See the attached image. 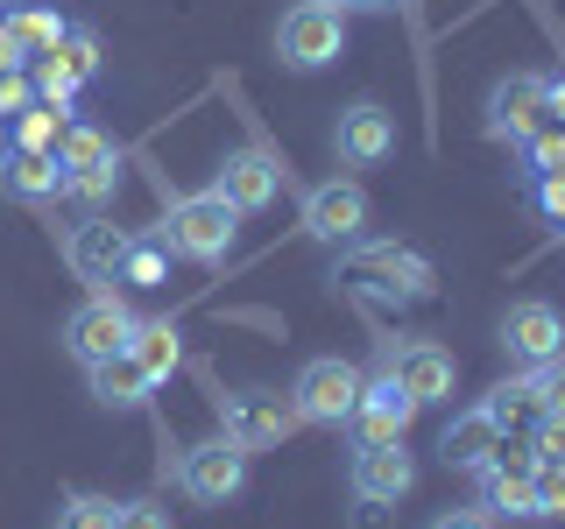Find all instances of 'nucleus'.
<instances>
[{"label": "nucleus", "mask_w": 565, "mask_h": 529, "mask_svg": "<svg viewBox=\"0 0 565 529\" xmlns=\"http://www.w3.org/2000/svg\"><path fill=\"white\" fill-rule=\"evenodd\" d=\"M332 282H347V290L375 296V304H424V296L438 290V269L424 255H411L403 240H347L340 261H332Z\"/></svg>", "instance_id": "nucleus-1"}, {"label": "nucleus", "mask_w": 565, "mask_h": 529, "mask_svg": "<svg viewBox=\"0 0 565 529\" xmlns=\"http://www.w3.org/2000/svg\"><path fill=\"white\" fill-rule=\"evenodd\" d=\"M163 247L177 261H199V269H220L226 255H234V240H241V212L220 198V191H184V198H170L163 212Z\"/></svg>", "instance_id": "nucleus-2"}, {"label": "nucleus", "mask_w": 565, "mask_h": 529, "mask_svg": "<svg viewBox=\"0 0 565 529\" xmlns=\"http://www.w3.org/2000/svg\"><path fill=\"white\" fill-rule=\"evenodd\" d=\"M361 388H367V375L353 360H340V353H318V360L297 367L290 410H297V423H326V431H340V423L361 410Z\"/></svg>", "instance_id": "nucleus-3"}, {"label": "nucleus", "mask_w": 565, "mask_h": 529, "mask_svg": "<svg viewBox=\"0 0 565 529\" xmlns=\"http://www.w3.org/2000/svg\"><path fill=\"white\" fill-rule=\"evenodd\" d=\"M276 57L282 71H326L347 57V14L332 0H297L276 22Z\"/></svg>", "instance_id": "nucleus-4"}, {"label": "nucleus", "mask_w": 565, "mask_h": 529, "mask_svg": "<svg viewBox=\"0 0 565 529\" xmlns=\"http://www.w3.org/2000/svg\"><path fill=\"white\" fill-rule=\"evenodd\" d=\"M57 163H64V198L106 205L120 191V141L106 134V128H93V120H64Z\"/></svg>", "instance_id": "nucleus-5"}, {"label": "nucleus", "mask_w": 565, "mask_h": 529, "mask_svg": "<svg viewBox=\"0 0 565 529\" xmlns=\"http://www.w3.org/2000/svg\"><path fill=\"white\" fill-rule=\"evenodd\" d=\"M247 466H255V452H241L234 438H199V445L177 452V487L191 494L199 508H226L247 494Z\"/></svg>", "instance_id": "nucleus-6"}, {"label": "nucleus", "mask_w": 565, "mask_h": 529, "mask_svg": "<svg viewBox=\"0 0 565 529\" xmlns=\"http://www.w3.org/2000/svg\"><path fill=\"white\" fill-rule=\"evenodd\" d=\"M473 481H481V508L494 522H537V445L530 438H502Z\"/></svg>", "instance_id": "nucleus-7"}, {"label": "nucleus", "mask_w": 565, "mask_h": 529, "mask_svg": "<svg viewBox=\"0 0 565 529\" xmlns=\"http://www.w3.org/2000/svg\"><path fill=\"white\" fill-rule=\"evenodd\" d=\"M367 191H361V176H326V184H311L305 191V205H297V226L318 240V247H347V240H361L367 234Z\"/></svg>", "instance_id": "nucleus-8"}, {"label": "nucleus", "mask_w": 565, "mask_h": 529, "mask_svg": "<svg viewBox=\"0 0 565 529\" xmlns=\"http://www.w3.org/2000/svg\"><path fill=\"white\" fill-rule=\"evenodd\" d=\"M128 339H135V311L120 304L114 290H93L78 311L64 317V332H57V346H64L78 367L106 360V353H128Z\"/></svg>", "instance_id": "nucleus-9"}, {"label": "nucleus", "mask_w": 565, "mask_h": 529, "mask_svg": "<svg viewBox=\"0 0 565 529\" xmlns=\"http://www.w3.org/2000/svg\"><path fill=\"white\" fill-rule=\"evenodd\" d=\"M494 346L516 367H552V360H565V311L544 304V296H516L502 311V325H494Z\"/></svg>", "instance_id": "nucleus-10"}, {"label": "nucleus", "mask_w": 565, "mask_h": 529, "mask_svg": "<svg viewBox=\"0 0 565 529\" xmlns=\"http://www.w3.org/2000/svg\"><path fill=\"white\" fill-rule=\"evenodd\" d=\"M220 431L234 438L241 452H276L282 438L297 431V410L276 388H234V396H220Z\"/></svg>", "instance_id": "nucleus-11"}, {"label": "nucleus", "mask_w": 565, "mask_h": 529, "mask_svg": "<svg viewBox=\"0 0 565 529\" xmlns=\"http://www.w3.org/2000/svg\"><path fill=\"white\" fill-rule=\"evenodd\" d=\"M481 128H488V141H509V149H523L537 128H552V120H544V71H509V78H494V93L481 106Z\"/></svg>", "instance_id": "nucleus-12"}, {"label": "nucleus", "mask_w": 565, "mask_h": 529, "mask_svg": "<svg viewBox=\"0 0 565 529\" xmlns=\"http://www.w3.org/2000/svg\"><path fill=\"white\" fill-rule=\"evenodd\" d=\"M347 487H353V501L361 508H396V501H411V487H417V452L403 445H353V466H347Z\"/></svg>", "instance_id": "nucleus-13"}, {"label": "nucleus", "mask_w": 565, "mask_h": 529, "mask_svg": "<svg viewBox=\"0 0 565 529\" xmlns=\"http://www.w3.org/2000/svg\"><path fill=\"white\" fill-rule=\"evenodd\" d=\"M205 191H220V198L234 205L241 219H247V212H269V205L282 198V163H276L269 149H255V141H241V149L220 155V170H212Z\"/></svg>", "instance_id": "nucleus-14"}, {"label": "nucleus", "mask_w": 565, "mask_h": 529, "mask_svg": "<svg viewBox=\"0 0 565 529\" xmlns=\"http://www.w3.org/2000/svg\"><path fill=\"white\" fill-rule=\"evenodd\" d=\"M382 375H396L403 388L417 396V410H431V402H452V381H459V360L438 339H388L382 346Z\"/></svg>", "instance_id": "nucleus-15"}, {"label": "nucleus", "mask_w": 565, "mask_h": 529, "mask_svg": "<svg viewBox=\"0 0 565 529\" xmlns=\"http://www.w3.org/2000/svg\"><path fill=\"white\" fill-rule=\"evenodd\" d=\"M332 155H340L347 170H375L396 155V114H388L382 99H353L340 106V120H332Z\"/></svg>", "instance_id": "nucleus-16"}, {"label": "nucleus", "mask_w": 565, "mask_h": 529, "mask_svg": "<svg viewBox=\"0 0 565 529\" xmlns=\"http://www.w3.org/2000/svg\"><path fill=\"white\" fill-rule=\"evenodd\" d=\"M411 423H417V396L396 375H375L361 388V410L347 417V431L353 445H396V438H411Z\"/></svg>", "instance_id": "nucleus-17"}, {"label": "nucleus", "mask_w": 565, "mask_h": 529, "mask_svg": "<svg viewBox=\"0 0 565 529\" xmlns=\"http://www.w3.org/2000/svg\"><path fill=\"white\" fill-rule=\"evenodd\" d=\"M128 240H135V234H120L106 212H85V219L64 234V261H71V276L93 282V290L120 282V255H128Z\"/></svg>", "instance_id": "nucleus-18"}, {"label": "nucleus", "mask_w": 565, "mask_h": 529, "mask_svg": "<svg viewBox=\"0 0 565 529\" xmlns=\"http://www.w3.org/2000/svg\"><path fill=\"white\" fill-rule=\"evenodd\" d=\"M494 445H502V431H494V417L473 402V410H452L446 417V431H438V466L446 473H481Z\"/></svg>", "instance_id": "nucleus-19"}, {"label": "nucleus", "mask_w": 565, "mask_h": 529, "mask_svg": "<svg viewBox=\"0 0 565 529\" xmlns=\"http://www.w3.org/2000/svg\"><path fill=\"white\" fill-rule=\"evenodd\" d=\"M481 410L494 417V431H502V438H530L544 417H552V410H544V381H537V367H523V375L494 381Z\"/></svg>", "instance_id": "nucleus-20"}, {"label": "nucleus", "mask_w": 565, "mask_h": 529, "mask_svg": "<svg viewBox=\"0 0 565 529\" xmlns=\"http://www.w3.org/2000/svg\"><path fill=\"white\" fill-rule=\"evenodd\" d=\"M0 191L8 198H22V205H50V198H64V163L57 155H43V149H0Z\"/></svg>", "instance_id": "nucleus-21"}, {"label": "nucleus", "mask_w": 565, "mask_h": 529, "mask_svg": "<svg viewBox=\"0 0 565 529\" xmlns=\"http://www.w3.org/2000/svg\"><path fill=\"white\" fill-rule=\"evenodd\" d=\"M85 388H93L99 410H141V402L156 396L149 367H141L135 353H106V360H93V367H85Z\"/></svg>", "instance_id": "nucleus-22"}, {"label": "nucleus", "mask_w": 565, "mask_h": 529, "mask_svg": "<svg viewBox=\"0 0 565 529\" xmlns=\"http://www.w3.org/2000/svg\"><path fill=\"white\" fill-rule=\"evenodd\" d=\"M128 353H135L141 367H149V381L163 388V381L177 375V353H184V346H177V317H135V339H128Z\"/></svg>", "instance_id": "nucleus-23"}, {"label": "nucleus", "mask_w": 565, "mask_h": 529, "mask_svg": "<svg viewBox=\"0 0 565 529\" xmlns=\"http://www.w3.org/2000/svg\"><path fill=\"white\" fill-rule=\"evenodd\" d=\"M163 276H170V247H163V234L128 240V255H120V282H128V290H156Z\"/></svg>", "instance_id": "nucleus-24"}, {"label": "nucleus", "mask_w": 565, "mask_h": 529, "mask_svg": "<svg viewBox=\"0 0 565 529\" xmlns=\"http://www.w3.org/2000/svg\"><path fill=\"white\" fill-rule=\"evenodd\" d=\"M114 494H64L57 516H50V529H114Z\"/></svg>", "instance_id": "nucleus-25"}, {"label": "nucleus", "mask_w": 565, "mask_h": 529, "mask_svg": "<svg viewBox=\"0 0 565 529\" xmlns=\"http://www.w3.org/2000/svg\"><path fill=\"white\" fill-rule=\"evenodd\" d=\"M57 141H64V114H57V106L35 99L29 114H14V149H43V155H57Z\"/></svg>", "instance_id": "nucleus-26"}, {"label": "nucleus", "mask_w": 565, "mask_h": 529, "mask_svg": "<svg viewBox=\"0 0 565 529\" xmlns=\"http://www.w3.org/2000/svg\"><path fill=\"white\" fill-rule=\"evenodd\" d=\"M50 57H57L78 85H93V78H99V35H93V29H64V43L50 50Z\"/></svg>", "instance_id": "nucleus-27"}, {"label": "nucleus", "mask_w": 565, "mask_h": 529, "mask_svg": "<svg viewBox=\"0 0 565 529\" xmlns=\"http://www.w3.org/2000/svg\"><path fill=\"white\" fill-rule=\"evenodd\" d=\"M523 163H530V176L565 170V128H537V134L523 141Z\"/></svg>", "instance_id": "nucleus-28"}, {"label": "nucleus", "mask_w": 565, "mask_h": 529, "mask_svg": "<svg viewBox=\"0 0 565 529\" xmlns=\"http://www.w3.org/2000/svg\"><path fill=\"white\" fill-rule=\"evenodd\" d=\"M565 516V458H544L537 466V522Z\"/></svg>", "instance_id": "nucleus-29"}, {"label": "nucleus", "mask_w": 565, "mask_h": 529, "mask_svg": "<svg viewBox=\"0 0 565 529\" xmlns=\"http://www.w3.org/2000/svg\"><path fill=\"white\" fill-rule=\"evenodd\" d=\"M114 529H170V508L149 501V494H141V501H120L114 508Z\"/></svg>", "instance_id": "nucleus-30"}, {"label": "nucleus", "mask_w": 565, "mask_h": 529, "mask_svg": "<svg viewBox=\"0 0 565 529\" xmlns=\"http://www.w3.org/2000/svg\"><path fill=\"white\" fill-rule=\"evenodd\" d=\"M424 529H494V516H488L481 501H473V508H438V516L424 522Z\"/></svg>", "instance_id": "nucleus-31"}, {"label": "nucleus", "mask_w": 565, "mask_h": 529, "mask_svg": "<svg viewBox=\"0 0 565 529\" xmlns=\"http://www.w3.org/2000/svg\"><path fill=\"white\" fill-rule=\"evenodd\" d=\"M29 106H35V85L22 78V71H8V78H0V114H29Z\"/></svg>", "instance_id": "nucleus-32"}, {"label": "nucleus", "mask_w": 565, "mask_h": 529, "mask_svg": "<svg viewBox=\"0 0 565 529\" xmlns=\"http://www.w3.org/2000/svg\"><path fill=\"white\" fill-rule=\"evenodd\" d=\"M537 212H544V219H558V226H565V170L537 176Z\"/></svg>", "instance_id": "nucleus-33"}, {"label": "nucleus", "mask_w": 565, "mask_h": 529, "mask_svg": "<svg viewBox=\"0 0 565 529\" xmlns=\"http://www.w3.org/2000/svg\"><path fill=\"white\" fill-rule=\"evenodd\" d=\"M537 381H544V410H552V417H565V360L537 367Z\"/></svg>", "instance_id": "nucleus-34"}, {"label": "nucleus", "mask_w": 565, "mask_h": 529, "mask_svg": "<svg viewBox=\"0 0 565 529\" xmlns=\"http://www.w3.org/2000/svg\"><path fill=\"white\" fill-rule=\"evenodd\" d=\"M544 120L565 128V78H544Z\"/></svg>", "instance_id": "nucleus-35"}, {"label": "nucleus", "mask_w": 565, "mask_h": 529, "mask_svg": "<svg viewBox=\"0 0 565 529\" xmlns=\"http://www.w3.org/2000/svg\"><path fill=\"white\" fill-rule=\"evenodd\" d=\"M340 14H388V8H417V0H332Z\"/></svg>", "instance_id": "nucleus-36"}]
</instances>
